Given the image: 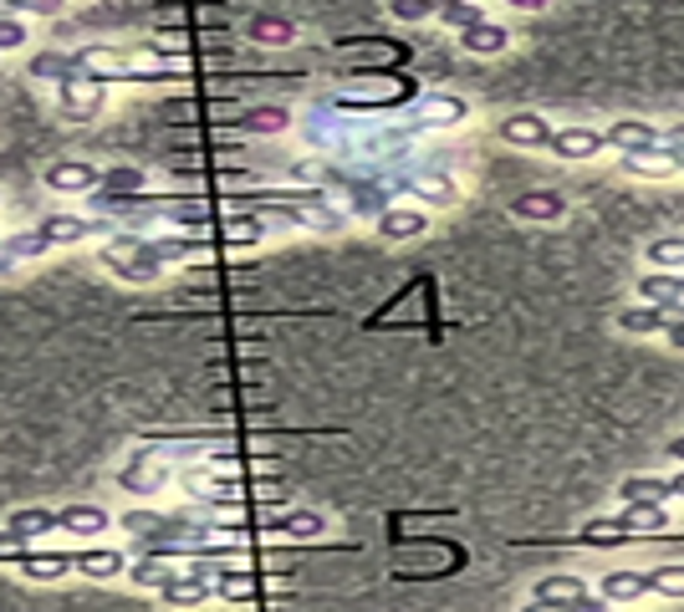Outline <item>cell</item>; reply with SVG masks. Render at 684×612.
Here are the masks:
<instances>
[{
	"mask_svg": "<svg viewBox=\"0 0 684 612\" xmlns=\"http://www.w3.org/2000/svg\"><path fill=\"white\" fill-rule=\"evenodd\" d=\"M102 265L113 271L117 282L128 286H153L159 276H164V250H159V240H138V235H113L108 246H102Z\"/></svg>",
	"mask_w": 684,
	"mask_h": 612,
	"instance_id": "cell-1",
	"label": "cell"
},
{
	"mask_svg": "<svg viewBox=\"0 0 684 612\" xmlns=\"http://www.w3.org/2000/svg\"><path fill=\"white\" fill-rule=\"evenodd\" d=\"M664 526H669L664 505H654V500H634L629 511L587 521L583 536H587V541H623V536H649V530H664Z\"/></svg>",
	"mask_w": 684,
	"mask_h": 612,
	"instance_id": "cell-2",
	"label": "cell"
},
{
	"mask_svg": "<svg viewBox=\"0 0 684 612\" xmlns=\"http://www.w3.org/2000/svg\"><path fill=\"white\" fill-rule=\"evenodd\" d=\"M102 108H108V83L87 77V72H77L72 83L57 87V113L67 123H98Z\"/></svg>",
	"mask_w": 684,
	"mask_h": 612,
	"instance_id": "cell-3",
	"label": "cell"
},
{
	"mask_svg": "<svg viewBox=\"0 0 684 612\" xmlns=\"http://www.w3.org/2000/svg\"><path fill=\"white\" fill-rule=\"evenodd\" d=\"M215 572L220 566H189V572H169L164 582H159V602L164 608H200V602H210L215 597Z\"/></svg>",
	"mask_w": 684,
	"mask_h": 612,
	"instance_id": "cell-4",
	"label": "cell"
},
{
	"mask_svg": "<svg viewBox=\"0 0 684 612\" xmlns=\"http://www.w3.org/2000/svg\"><path fill=\"white\" fill-rule=\"evenodd\" d=\"M117 485H123V490H128V496H138V500H149V496H159V490H164L169 485V470L159 460H153L149 449H144V454H134V460L123 464V470H117Z\"/></svg>",
	"mask_w": 684,
	"mask_h": 612,
	"instance_id": "cell-5",
	"label": "cell"
},
{
	"mask_svg": "<svg viewBox=\"0 0 684 612\" xmlns=\"http://www.w3.org/2000/svg\"><path fill=\"white\" fill-rule=\"evenodd\" d=\"M41 179L57 195H92V189H102V174L92 164H83V159H57V164H47Z\"/></svg>",
	"mask_w": 684,
	"mask_h": 612,
	"instance_id": "cell-6",
	"label": "cell"
},
{
	"mask_svg": "<svg viewBox=\"0 0 684 612\" xmlns=\"http://www.w3.org/2000/svg\"><path fill=\"white\" fill-rule=\"evenodd\" d=\"M108 526H113V515L102 511V505H92V500H77V505H62V511H57V530H67L77 541H98Z\"/></svg>",
	"mask_w": 684,
	"mask_h": 612,
	"instance_id": "cell-7",
	"label": "cell"
},
{
	"mask_svg": "<svg viewBox=\"0 0 684 612\" xmlns=\"http://www.w3.org/2000/svg\"><path fill=\"white\" fill-rule=\"evenodd\" d=\"M511 215L532 220V225H557V220L568 215V199L557 195V189H526V195L511 199Z\"/></svg>",
	"mask_w": 684,
	"mask_h": 612,
	"instance_id": "cell-8",
	"label": "cell"
},
{
	"mask_svg": "<svg viewBox=\"0 0 684 612\" xmlns=\"http://www.w3.org/2000/svg\"><path fill=\"white\" fill-rule=\"evenodd\" d=\"M77 66H83L87 77H98V83H134L138 66H128V57L113 47H87L77 51Z\"/></svg>",
	"mask_w": 684,
	"mask_h": 612,
	"instance_id": "cell-9",
	"label": "cell"
},
{
	"mask_svg": "<svg viewBox=\"0 0 684 612\" xmlns=\"http://www.w3.org/2000/svg\"><path fill=\"white\" fill-rule=\"evenodd\" d=\"M501 138L506 143H517V149H547L551 153V138H557V133L547 128V117L542 113H511L501 123Z\"/></svg>",
	"mask_w": 684,
	"mask_h": 612,
	"instance_id": "cell-10",
	"label": "cell"
},
{
	"mask_svg": "<svg viewBox=\"0 0 684 612\" xmlns=\"http://www.w3.org/2000/svg\"><path fill=\"white\" fill-rule=\"evenodd\" d=\"M16 572L26 582H62L67 572H77V551H26Z\"/></svg>",
	"mask_w": 684,
	"mask_h": 612,
	"instance_id": "cell-11",
	"label": "cell"
},
{
	"mask_svg": "<svg viewBox=\"0 0 684 612\" xmlns=\"http://www.w3.org/2000/svg\"><path fill=\"white\" fill-rule=\"evenodd\" d=\"M602 149H608V138H602L598 128H557V138H551V153H557V159H572V164L598 159Z\"/></svg>",
	"mask_w": 684,
	"mask_h": 612,
	"instance_id": "cell-12",
	"label": "cell"
},
{
	"mask_svg": "<svg viewBox=\"0 0 684 612\" xmlns=\"http://www.w3.org/2000/svg\"><path fill=\"white\" fill-rule=\"evenodd\" d=\"M602 138H608V149H618V153H644V149H659V143H664V133L654 128V123H634V117L613 123Z\"/></svg>",
	"mask_w": 684,
	"mask_h": 612,
	"instance_id": "cell-13",
	"label": "cell"
},
{
	"mask_svg": "<svg viewBox=\"0 0 684 612\" xmlns=\"http://www.w3.org/2000/svg\"><path fill=\"white\" fill-rule=\"evenodd\" d=\"M77 572H83L87 582H113V577H123L128 572V562H123V551L117 547H87V551H77Z\"/></svg>",
	"mask_w": 684,
	"mask_h": 612,
	"instance_id": "cell-14",
	"label": "cell"
},
{
	"mask_svg": "<svg viewBox=\"0 0 684 612\" xmlns=\"http://www.w3.org/2000/svg\"><path fill=\"white\" fill-rule=\"evenodd\" d=\"M424 225H430V215L414 210V204H394V210L378 215V235L384 240H414V235H424Z\"/></svg>",
	"mask_w": 684,
	"mask_h": 612,
	"instance_id": "cell-15",
	"label": "cell"
},
{
	"mask_svg": "<svg viewBox=\"0 0 684 612\" xmlns=\"http://www.w3.org/2000/svg\"><path fill=\"white\" fill-rule=\"evenodd\" d=\"M623 168H629V174H649V179H669V174L684 168V159L659 143V149H644V153H623Z\"/></svg>",
	"mask_w": 684,
	"mask_h": 612,
	"instance_id": "cell-16",
	"label": "cell"
},
{
	"mask_svg": "<svg viewBox=\"0 0 684 612\" xmlns=\"http://www.w3.org/2000/svg\"><path fill=\"white\" fill-rule=\"evenodd\" d=\"M5 530H11V536H21V541L32 547V541H41L47 530H57V511H51V505H26V511H11Z\"/></svg>",
	"mask_w": 684,
	"mask_h": 612,
	"instance_id": "cell-17",
	"label": "cell"
},
{
	"mask_svg": "<svg viewBox=\"0 0 684 612\" xmlns=\"http://www.w3.org/2000/svg\"><path fill=\"white\" fill-rule=\"evenodd\" d=\"M638 297L649 301V307H684V271L680 276H664V271H654V276H638Z\"/></svg>",
	"mask_w": 684,
	"mask_h": 612,
	"instance_id": "cell-18",
	"label": "cell"
},
{
	"mask_svg": "<svg viewBox=\"0 0 684 612\" xmlns=\"http://www.w3.org/2000/svg\"><path fill=\"white\" fill-rule=\"evenodd\" d=\"M26 66H32L36 83H57V87L72 83V77L83 72V66H77V57H62V51H36Z\"/></svg>",
	"mask_w": 684,
	"mask_h": 612,
	"instance_id": "cell-19",
	"label": "cell"
},
{
	"mask_svg": "<svg viewBox=\"0 0 684 612\" xmlns=\"http://www.w3.org/2000/svg\"><path fill=\"white\" fill-rule=\"evenodd\" d=\"M506 41H511V32H506L501 21H481V26L460 32V47L475 51V57H496V51H506Z\"/></svg>",
	"mask_w": 684,
	"mask_h": 612,
	"instance_id": "cell-20",
	"label": "cell"
},
{
	"mask_svg": "<svg viewBox=\"0 0 684 612\" xmlns=\"http://www.w3.org/2000/svg\"><path fill=\"white\" fill-rule=\"evenodd\" d=\"M532 597H542V602H583V597H587V582H583V577H568V572H557V577H542V582H536Z\"/></svg>",
	"mask_w": 684,
	"mask_h": 612,
	"instance_id": "cell-21",
	"label": "cell"
},
{
	"mask_svg": "<svg viewBox=\"0 0 684 612\" xmlns=\"http://www.w3.org/2000/svg\"><path fill=\"white\" fill-rule=\"evenodd\" d=\"M598 592L608 597V602H638V597L649 592V582H644V572H608V577L598 582Z\"/></svg>",
	"mask_w": 684,
	"mask_h": 612,
	"instance_id": "cell-22",
	"label": "cell"
},
{
	"mask_svg": "<svg viewBox=\"0 0 684 612\" xmlns=\"http://www.w3.org/2000/svg\"><path fill=\"white\" fill-rule=\"evenodd\" d=\"M664 307H623L618 312V332H634V337H649V332H664Z\"/></svg>",
	"mask_w": 684,
	"mask_h": 612,
	"instance_id": "cell-23",
	"label": "cell"
},
{
	"mask_svg": "<svg viewBox=\"0 0 684 612\" xmlns=\"http://www.w3.org/2000/svg\"><path fill=\"white\" fill-rule=\"evenodd\" d=\"M618 496L629 500V505H634V500H654V505H664L674 490H669V480H654V475H634V480L618 485Z\"/></svg>",
	"mask_w": 684,
	"mask_h": 612,
	"instance_id": "cell-24",
	"label": "cell"
},
{
	"mask_svg": "<svg viewBox=\"0 0 684 612\" xmlns=\"http://www.w3.org/2000/svg\"><path fill=\"white\" fill-rule=\"evenodd\" d=\"M41 235H47L51 246H72V240L87 235V220L83 215H47L41 220Z\"/></svg>",
	"mask_w": 684,
	"mask_h": 612,
	"instance_id": "cell-25",
	"label": "cell"
},
{
	"mask_svg": "<svg viewBox=\"0 0 684 612\" xmlns=\"http://www.w3.org/2000/svg\"><path fill=\"white\" fill-rule=\"evenodd\" d=\"M434 16L445 21V26H455V32H470V26H481V21H485V11L475 5V0H445Z\"/></svg>",
	"mask_w": 684,
	"mask_h": 612,
	"instance_id": "cell-26",
	"label": "cell"
},
{
	"mask_svg": "<svg viewBox=\"0 0 684 612\" xmlns=\"http://www.w3.org/2000/svg\"><path fill=\"white\" fill-rule=\"evenodd\" d=\"M286 123H291V113L276 108V102H271V108H246V113H240V128H251V133H282Z\"/></svg>",
	"mask_w": 684,
	"mask_h": 612,
	"instance_id": "cell-27",
	"label": "cell"
},
{
	"mask_svg": "<svg viewBox=\"0 0 684 612\" xmlns=\"http://www.w3.org/2000/svg\"><path fill=\"white\" fill-rule=\"evenodd\" d=\"M251 41H261V47H286V41H297V26H291V21H276V16H261V21H251Z\"/></svg>",
	"mask_w": 684,
	"mask_h": 612,
	"instance_id": "cell-28",
	"label": "cell"
},
{
	"mask_svg": "<svg viewBox=\"0 0 684 612\" xmlns=\"http://www.w3.org/2000/svg\"><path fill=\"white\" fill-rule=\"evenodd\" d=\"M644 582H649V592H659V597H684V562L680 566H649Z\"/></svg>",
	"mask_w": 684,
	"mask_h": 612,
	"instance_id": "cell-29",
	"label": "cell"
},
{
	"mask_svg": "<svg viewBox=\"0 0 684 612\" xmlns=\"http://www.w3.org/2000/svg\"><path fill=\"white\" fill-rule=\"evenodd\" d=\"M5 250H11L16 261H32V255H47V250H51V240H47V235H41V225H36V230H21V235H11V240H5Z\"/></svg>",
	"mask_w": 684,
	"mask_h": 612,
	"instance_id": "cell-30",
	"label": "cell"
},
{
	"mask_svg": "<svg viewBox=\"0 0 684 612\" xmlns=\"http://www.w3.org/2000/svg\"><path fill=\"white\" fill-rule=\"evenodd\" d=\"M424 123H460L465 117V102L460 98H430V108H419Z\"/></svg>",
	"mask_w": 684,
	"mask_h": 612,
	"instance_id": "cell-31",
	"label": "cell"
},
{
	"mask_svg": "<svg viewBox=\"0 0 684 612\" xmlns=\"http://www.w3.org/2000/svg\"><path fill=\"white\" fill-rule=\"evenodd\" d=\"M128 577H134V587H153V592H159V582L169 577V566H164V557H144V562L128 566Z\"/></svg>",
	"mask_w": 684,
	"mask_h": 612,
	"instance_id": "cell-32",
	"label": "cell"
},
{
	"mask_svg": "<svg viewBox=\"0 0 684 612\" xmlns=\"http://www.w3.org/2000/svg\"><path fill=\"white\" fill-rule=\"evenodd\" d=\"M654 265H684V240L680 235H664V240H649V250H644Z\"/></svg>",
	"mask_w": 684,
	"mask_h": 612,
	"instance_id": "cell-33",
	"label": "cell"
},
{
	"mask_svg": "<svg viewBox=\"0 0 684 612\" xmlns=\"http://www.w3.org/2000/svg\"><path fill=\"white\" fill-rule=\"evenodd\" d=\"M102 189H108V195H138V189H144V174H138V168H108V174H102Z\"/></svg>",
	"mask_w": 684,
	"mask_h": 612,
	"instance_id": "cell-34",
	"label": "cell"
},
{
	"mask_svg": "<svg viewBox=\"0 0 684 612\" xmlns=\"http://www.w3.org/2000/svg\"><path fill=\"white\" fill-rule=\"evenodd\" d=\"M414 195H419V199H434V204H450V199H455V184L445 179V174H424V179L414 184Z\"/></svg>",
	"mask_w": 684,
	"mask_h": 612,
	"instance_id": "cell-35",
	"label": "cell"
},
{
	"mask_svg": "<svg viewBox=\"0 0 684 612\" xmlns=\"http://www.w3.org/2000/svg\"><path fill=\"white\" fill-rule=\"evenodd\" d=\"M26 41H32V26H26L21 16H5V21H0V51H21Z\"/></svg>",
	"mask_w": 684,
	"mask_h": 612,
	"instance_id": "cell-36",
	"label": "cell"
},
{
	"mask_svg": "<svg viewBox=\"0 0 684 612\" xmlns=\"http://www.w3.org/2000/svg\"><path fill=\"white\" fill-rule=\"evenodd\" d=\"M26 551H32V547H26L21 536H11V530L0 526V566H5V562H11V566H21V557H26Z\"/></svg>",
	"mask_w": 684,
	"mask_h": 612,
	"instance_id": "cell-37",
	"label": "cell"
},
{
	"mask_svg": "<svg viewBox=\"0 0 684 612\" xmlns=\"http://www.w3.org/2000/svg\"><path fill=\"white\" fill-rule=\"evenodd\" d=\"M434 5L430 0H394V16L399 21H419V16H430Z\"/></svg>",
	"mask_w": 684,
	"mask_h": 612,
	"instance_id": "cell-38",
	"label": "cell"
},
{
	"mask_svg": "<svg viewBox=\"0 0 684 612\" xmlns=\"http://www.w3.org/2000/svg\"><path fill=\"white\" fill-rule=\"evenodd\" d=\"M664 337H669V348L684 352V316H669V322H664Z\"/></svg>",
	"mask_w": 684,
	"mask_h": 612,
	"instance_id": "cell-39",
	"label": "cell"
},
{
	"mask_svg": "<svg viewBox=\"0 0 684 612\" xmlns=\"http://www.w3.org/2000/svg\"><path fill=\"white\" fill-rule=\"evenodd\" d=\"M664 149H669V153H680V159H684V123H674V128L664 133Z\"/></svg>",
	"mask_w": 684,
	"mask_h": 612,
	"instance_id": "cell-40",
	"label": "cell"
},
{
	"mask_svg": "<svg viewBox=\"0 0 684 612\" xmlns=\"http://www.w3.org/2000/svg\"><path fill=\"white\" fill-rule=\"evenodd\" d=\"M511 11H542V5H551V0H506Z\"/></svg>",
	"mask_w": 684,
	"mask_h": 612,
	"instance_id": "cell-41",
	"label": "cell"
},
{
	"mask_svg": "<svg viewBox=\"0 0 684 612\" xmlns=\"http://www.w3.org/2000/svg\"><path fill=\"white\" fill-rule=\"evenodd\" d=\"M16 5H32V11H57L62 0H16Z\"/></svg>",
	"mask_w": 684,
	"mask_h": 612,
	"instance_id": "cell-42",
	"label": "cell"
},
{
	"mask_svg": "<svg viewBox=\"0 0 684 612\" xmlns=\"http://www.w3.org/2000/svg\"><path fill=\"white\" fill-rule=\"evenodd\" d=\"M669 460H680V464H684V439H669Z\"/></svg>",
	"mask_w": 684,
	"mask_h": 612,
	"instance_id": "cell-43",
	"label": "cell"
},
{
	"mask_svg": "<svg viewBox=\"0 0 684 612\" xmlns=\"http://www.w3.org/2000/svg\"><path fill=\"white\" fill-rule=\"evenodd\" d=\"M16 11H21L16 0H0V21H5V16H16Z\"/></svg>",
	"mask_w": 684,
	"mask_h": 612,
	"instance_id": "cell-44",
	"label": "cell"
},
{
	"mask_svg": "<svg viewBox=\"0 0 684 612\" xmlns=\"http://www.w3.org/2000/svg\"><path fill=\"white\" fill-rule=\"evenodd\" d=\"M669 490H674V496L684 500V470H680V475H674V480H669Z\"/></svg>",
	"mask_w": 684,
	"mask_h": 612,
	"instance_id": "cell-45",
	"label": "cell"
},
{
	"mask_svg": "<svg viewBox=\"0 0 684 612\" xmlns=\"http://www.w3.org/2000/svg\"><path fill=\"white\" fill-rule=\"evenodd\" d=\"M680 316H684V307H680Z\"/></svg>",
	"mask_w": 684,
	"mask_h": 612,
	"instance_id": "cell-46",
	"label": "cell"
}]
</instances>
